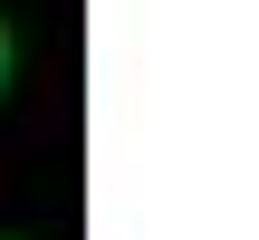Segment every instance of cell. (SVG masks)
I'll use <instances>...</instances> for the list:
<instances>
[{"label":"cell","mask_w":259,"mask_h":240,"mask_svg":"<svg viewBox=\"0 0 259 240\" xmlns=\"http://www.w3.org/2000/svg\"><path fill=\"white\" fill-rule=\"evenodd\" d=\"M0 87H10V29H0Z\"/></svg>","instance_id":"obj_1"}]
</instances>
